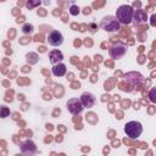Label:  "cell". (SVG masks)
<instances>
[{
    "mask_svg": "<svg viewBox=\"0 0 156 156\" xmlns=\"http://www.w3.org/2000/svg\"><path fill=\"white\" fill-rule=\"evenodd\" d=\"M79 100H80L83 107H87V108H90L96 104V96L90 91L82 93V95L79 96Z\"/></svg>",
    "mask_w": 156,
    "mask_h": 156,
    "instance_id": "9",
    "label": "cell"
},
{
    "mask_svg": "<svg viewBox=\"0 0 156 156\" xmlns=\"http://www.w3.org/2000/svg\"><path fill=\"white\" fill-rule=\"evenodd\" d=\"M100 27L105 30V32H108V33H116L119 30V22L117 21V18L115 16H105L102 20H101V23H100Z\"/></svg>",
    "mask_w": 156,
    "mask_h": 156,
    "instance_id": "3",
    "label": "cell"
},
{
    "mask_svg": "<svg viewBox=\"0 0 156 156\" xmlns=\"http://www.w3.org/2000/svg\"><path fill=\"white\" fill-rule=\"evenodd\" d=\"M133 15H134V9L130 5H121L116 10V18L119 22V24H129L133 21Z\"/></svg>",
    "mask_w": 156,
    "mask_h": 156,
    "instance_id": "1",
    "label": "cell"
},
{
    "mask_svg": "<svg viewBox=\"0 0 156 156\" xmlns=\"http://www.w3.org/2000/svg\"><path fill=\"white\" fill-rule=\"evenodd\" d=\"M151 20H152V21H151V26H155V21H154V20H155V15H152Z\"/></svg>",
    "mask_w": 156,
    "mask_h": 156,
    "instance_id": "18",
    "label": "cell"
},
{
    "mask_svg": "<svg viewBox=\"0 0 156 156\" xmlns=\"http://www.w3.org/2000/svg\"><path fill=\"white\" fill-rule=\"evenodd\" d=\"M149 98L151 102H156V88H151L149 93Z\"/></svg>",
    "mask_w": 156,
    "mask_h": 156,
    "instance_id": "16",
    "label": "cell"
},
{
    "mask_svg": "<svg viewBox=\"0 0 156 156\" xmlns=\"http://www.w3.org/2000/svg\"><path fill=\"white\" fill-rule=\"evenodd\" d=\"M51 72L55 77H63L66 73H67V67L65 63L62 62H58V63H55L51 68Z\"/></svg>",
    "mask_w": 156,
    "mask_h": 156,
    "instance_id": "10",
    "label": "cell"
},
{
    "mask_svg": "<svg viewBox=\"0 0 156 156\" xmlns=\"http://www.w3.org/2000/svg\"><path fill=\"white\" fill-rule=\"evenodd\" d=\"M20 150L24 155H34L38 149H37V145L33 140L27 139V140H23L20 143Z\"/></svg>",
    "mask_w": 156,
    "mask_h": 156,
    "instance_id": "7",
    "label": "cell"
},
{
    "mask_svg": "<svg viewBox=\"0 0 156 156\" xmlns=\"http://www.w3.org/2000/svg\"><path fill=\"white\" fill-rule=\"evenodd\" d=\"M46 40H48L49 45L56 48V46H60V45L63 44L65 38H63V35H62V33H61L60 30H51V32L49 33Z\"/></svg>",
    "mask_w": 156,
    "mask_h": 156,
    "instance_id": "6",
    "label": "cell"
},
{
    "mask_svg": "<svg viewBox=\"0 0 156 156\" xmlns=\"http://www.w3.org/2000/svg\"><path fill=\"white\" fill-rule=\"evenodd\" d=\"M66 106H67L68 112L72 113V115H79V113H82V111H83V108H84L83 105H82V102H80V100H79L78 98H72V99H69V100L67 101Z\"/></svg>",
    "mask_w": 156,
    "mask_h": 156,
    "instance_id": "5",
    "label": "cell"
},
{
    "mask_svg": "<svg viewBox=\"0 0 156 156\" xmlns=\"http://www.w3.org/2000/svg\"><path fill=\"white\" fill-rule=\"evenodd\" d=\"M133 20L135 21V23L140 24V23H144L147 21V13L145 12V10L143 9H138V10H134V15H133Z\"/></svg>",
    "mask_w": 156,
    "mask_h": 156,
    "instance_id": "11",
    "label": "cell"
},
{
    "mask_svg": "<svg viewBox=\"0 0 156 156\" xmlns=\"http://www.w3.org/2000/svg\"><path fill=\"white\" fill-rule=\"evenodd\" d=\"M126 82L132 87V88H135V87H139L143 82H144V77L139 73V72H129L128 74H126Z\"/></svg>",
    "mask_w": 156,
    "mask_h": 156,
    "instance_id": "8",
    "label": "cell"
},
{
    "mask_svg": "<svg viewBox=\"0 0 156 156\" xmlns=\"http://www.w3.org/2000/svg\"><path fill=\"white\" fill-rule=\"evenodd\" d=\"M49 58H50V62L52 65H55V63H58V62H61L63 60V54L60 50L54 49V50H51L49 52Z\"/></svg>",
    "mask_w": 156,
    "mask_h": 156,
    "instance_id": "12",
    "label": "cell"
},
{
    "mask_svg": "<svg viewBox=\"0 0 156 156\" xmlns=\"http://www.w3.org/2000/svg\"><path fill=\"white\" fill-rule=\"evenodd\" d=\"M123 130L129 139H138L143 134V124L138 121H129L124 124Z\"/></svg>",
    "mask_w": 156,
    "mask_h": 156,
    "instance_id": "2",
    "label": "cell"
},
{
    "mask_svg": "<svg viewBox=\"0 0 156 156\" xmlns=\"http://www.w3.org/2000/svg\"><path fill=\"white\" fill-rule=\"evenodd\" d=\"M38 4H40V0H29L28 4H27V7L28 9H32L34 5H38Z\"/></svg>",
    "mask_w": 156,
    "mask_h": 156,
    "instance_id": "17",
    "label": "cell"
},
{
    "mask_svg": "<svg viewBox=\"0 0 156 156\" xmlns=\"http://www.w3.org/2000/svg\"><path fill=\"white\" fill-rule=\"evenodd\" d=\"M33 29H34L33 24H30V23H26V24L22 27V33H23V34H30V33L33 32Z\"/></svg>",
    "mask_w": 156,
    "mask_h": 156,
    "instance_id": "14",
    "label": "cell"
},
{
    "mask_svg": "<svg viewBox=\"0 0 156 156\" xmlns=\"http://www.w3.org/2000/svg\"><path fill=\"white\" fill-rule=\"evenodd\" d=\"M10 116V108L5 105L0 106V118H6Z\"/></svg>",
    "mask_w": 156,
    "mask_h": 156,
    "instance_id": "13",
    "label": "cell"
},
{
    "mask_svg": "<svg viewBox=\"0 0 156 156\" xmlns=\"http://www.w3.org/2000/svg\"><path fill=\"white\" fill-rule=\"evenodd\" d=\"M108 54H110V56H111L112 58H115V60L122 58V57L127 54V45L123 44V43H115L113 45L110 46Z\"/></svg>",
    "mask_w": 156,
    "mask_h": 156,
    "instance_id": "4",
    "label": "cell"
},
{
    "mask_svg": "<svg viewBox=\"0 0 156 156\" xmlns=\"http://www.w3.org/2000/svg\"><path fill=\"white\" fill-rule=\"evenodd\" d=\"M68 12H69V15H72V16H77V15L80 12V9H79L77 5H71Z\"/></svg>",
    "mask_w": 156,
    "mask_h": 156,
    "instance_id": "15",
    "label": "cell"
}]
</instances>
